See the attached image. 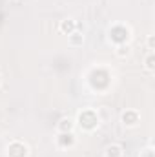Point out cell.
Masks as SVG:
<instances>
[{"instance_id":"obj_3","label":"cell","mask_w":155,"mask_h":157,"mask_svg":"<svg viewBox=\"0 0 155 157\" xmlns=\"http://www.w3.org/2000/svg\"><path fill=\"white\" fill-rule=\"evenodd\" d=\"M122 121H124V124H130V126H133V124H137L139 115H137V112H126V113L122 115Z\"/></svg>"},{"instance_id":"obj_2","label":"cell","mask_w":155,"mask_h":157,"mask_svg":"<svg viewBox=\"0 0 155 157\" xmlns=\"http://www.w3.org/2000/svg\"><path fill=\"white\" fill-rule=\"evenodd\" d=\"M106 157H122V146L120 144H110L106 146Z\"/></svg>"},{"instance_id":"obj_1","label":"cell","mask_w":155,"mask_h":157,"mask_svg":"<svg viewBox=\"0 0 155 157\" xmlns=\"http://www.w3.org/2000/svg\"><path fill=\"white\" fill-rule=\"evenodd\" d=\"M71 128H73V121L70 117H62L59 121V124H57V130L60 132V133H66V132H71Z\"/></svg>"},{"instance_id":"obj_4","label":"cell","mask_w":155,"mask_h":157,"mask_svg":"<svg viewBox=\"0 0 155 157\" xmlns=\"http://www.w3.org/2000/svg\"><path fill=\"white\" fill-rule=\"evenodd\" d=\"M60 31H64V33H73L75 31V22L71 20V18H68V20H62L60 22Z\"/></svg>"},{"instance_id":"obj_5","label":"cell","mask_w":155,"mask_h":157,"mask_svg":"<svg viewBox=\"0 0 155 157\" xmlns=\"http://www.w3.org/2000/svg\"><path fill=\"white\" fill-rule=\"evenodd\" d=\"M70 40H71V44H82V35L77 33V31H73V33H70Z\"/></svg>"},{"instance_id":"obj_6","label":"cell","mask_w":155,"mask_h":157,"mask_svg":"<svg viewBox=\"0 0 155 157\" xmlns=\"http://www.w3.org/2000/svg\"><path fill=\"white\" fill-rule=\"evenodd\" d=\"M146 68H148L150 71L153 70V53H150V55H148V59H146Z\"/></svg>"},{"instance_id":"obj_7","label":"cell","mask_w":155,"mask_h":157,"mask_svg":"<svg viewBox=\"0 0 155 157\" xmlns=\"http://www.w3.org/2000/svg\"><path fill=\"white\" fill-rule=\"evenodd\" d=\"M0 82H2V78H0Z\"/></svg>"}]
</instances>
